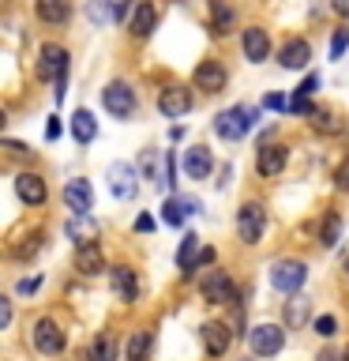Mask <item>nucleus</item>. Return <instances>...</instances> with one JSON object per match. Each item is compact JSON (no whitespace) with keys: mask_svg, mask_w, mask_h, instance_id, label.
<instances>
[{"mask_svg":"<svg viewBox=\"0 0 349 361\" xmlns=\"http://www.w3.org/2000/svg\"><path fill=\"white\" fill-rule=\"evenodd\" d=\"M128 361H151V331H132L128 338Z\"/></svg>","mask_w":349,"mask_h":361,"instance_id":"obj_29","label":"nucleus"},{"mask_svg":"<svg viewBox=\"0 0 349 361\" xmlns=\"http://www.w3.org/2000/svg\"><path fill=\"white\" fill-rule=\"evenodd\" d=\"M132 11V0H117V8H113V23H124Z\"/></svg>","mask_w":349,"mask_h":361,"instance_id":"obj_40","label":"nucleus"},{"mask_svg":"<svg viewBox=\"0 0 349 361\" xmlns=\"http://www.w3.org/2000/svg\"><path fill=\"white\" fill-rule=\"evenodd\" d=\"M158 27V8L151 4V0H139V4H135V16H132V38H146V34H151Z\"/></svg>","mask_w":349,"mask_h":361,"instance_id":"obj_19","label":"nucleus"},{"mask_svg":"<svg viewBox=\"0 0 349 361\" xmlns=\"http://www.w3.org/2000/svg\"><path fill=\"white\" fill-rule=\"evenodd\" d=\"M308 61H312V45L304 42V38H289L286 45H281V53H278V64L289 68V72L308 68Z\"/></svg>","mask_w":349,"mask_h":361,"instance_id":"obj_15","label":"nucleus"},{"mask_svg":"<svg viewBox=\"0 0 349 361\" xmlns=\"http://www.w3.org/2000/svg\"><path fill=\"white\" fill-rule=\"evenodd\" d=\"M315 335L334 338L338 335V320H334V316H319V320H315Z\"/></svg>","mask_w":349,"mask_h":361,"instance_id":"obj_36","label":"nucleus"},{"mask_svg":"<svg viewBox=\"0 0 349 361\" xmlns=\"http://www.w3.org/2000/svg\"><path fill=\"white\" fill-rule=\"evenodd\" d=\"M338 233H342V219H338V214L331 211V214L323 219V245H326V248L338 245Z\"/></svg>","mask_w":349,"mask_h":361,"instance_id":"obj_33","label":"nucleus"},{"mask_svg":"<svg viewBox=\"0 0 349 361\" xmlns=\"http://www.w3.org/2000/svg\"><path fill=\"white\" fill-rule=\"evenodd\" d=\"M312 117H315V132H338V128H342L338 117H334V109H315Z\"/></svg>","mask_w":349,"mask_h":361,"instance_id":"obj_34","label":"nucleus"},{"mask_svg":"<svg viewBox=\"0 0 349 361\" xmlns=\"http://www.w3.org/2000/svg\"><path fill=\"white\" fill-rule=\"evenodd\" d=\"M135 230H139V233L154 230V219H151V214H139V219H135Z\"/></svg>","mask_w":349,"mask_h":361,"instance_id":"obj_44","label":"nucleus"},{"mask_svg":"<svg viewBox=\"0 0 349 361\" xmlns=\"http://www.w3.org/2000/svg\"><path fill=\"white\" fill-rule=\"evenodd\" d=\"M286 162H289V147L263 143V147H259V154H255V173L259 177H278L281 169H286Z\"/></svg>","mask_w":349,"mask_h":361,"instance_id":"obj_7","label":"nucleus"},{"mask_svg":"<svg viewBox=\"0 0 349 361\" xmlns=\"http://www.w3.org/2000/svg\"><path fill=\"white\" fill-rule=\"evenodd\" d=\"M345 275H349V256H345Z\"/></svg>","mask_w":349,"mask_h":361,"instance_id":"obj_50","label":"nucleus"},{"mask_svg":"<svg viewBox=\"0 0 349 361\" xmlns=\"http://www.w3.org/2000/svg\"><path fill=\"white\" fill-rule=\"evenodd\" d=\"M304 282H308V267H304L300 259H278V264L270 267V286L278 293H297Z\"/></svg>","mask_w":349,"mask_h":361,"instance_id":"obj_4","label":"nucleus"},{"mask_svg":"<svg viewBox=\"0 0 349 361\" xmlns=\"http://www.w3.org/2000/svg\"><path fill=\"white\" fill-rule=\"evenodd\" d=\"M263 106H267V109H286V106H289V102H286V98H281V94H278V90H270V94L263 98Z\"/></svg>","mask_w":349,"mask_h":361,"instance_id":"obj_39","label":"nucleus"},{"mask_svg":"<svg viewBox=\"0 0 349 361\" xmlns=\"http://www.w3.org/2000/svg\"><path fill=\"white\" fill-rule=\"evenodd\" d=\"M289 109H293V113H315V109H312V102H308V98H300V94H293Z\"/></svg>","mask_w":349,"mask_h":361,"instance_id":"obj_41","label":"nucleus"},{"mask_svg":"<svg viewBox=\"0 0 349 361\" xmlns=\"http://www.w3.org/2000/svg\"><path fill=\"white\" fill-rule=\"evenodd\" d=\"M75 271L79 275H101L106 271V256H101V248L94 241L75 248Z\"/></svg>","mask_w":349,"mask_h":361,"instance_id":"obj_18","label":"nucleus"},{"mask_svg":"<svg viewBox=\"0 0 349 361\" xmlns=\"http://www.w3.org/2000/svg\"><path fill=\"white\" fill-rule=\"evenodd\" d=\"M38 79H49V83H56V102H64V87H68V49L64 45H42L38 53Z\"/></svg>","mask_w":349,"mask_h":361,"instance_id":"obj_1","label":"nucleus"},{"mask_svg":"<svg viewBox=\"0 0 349 361\" xmlns=\"http://www.w3.org/2000/svg\"><path fill=\"white\" fill-rule=\"evenodd\" d=\"M42 241H45V233H42V230H34V233H27V237H19V241L11 245L8 252L15 256V259H30V256H38V252H42Z\"/></svg>","mask_w":349,"mask_h":361,"instance_id":"obj_27","label":"nucleus"},{"mask_svg":"<svg viewBox=\"0 0 349 361\" xmlns=\"http://www.w3.org/2000/svg\"><path fill=\"white\" fill-rule=\"evenodd\" d=\"M241 45H244V56L252 64H263L267 56H270V34L263 30V27H248L244 34H241Z\"/></svg>","mask_w":349,"mask_h":361,"instance_id":"obj_14","label":"nucleus"},{"mask_svg":"<svg viewBox=\"0 0 349 361\" xmlns=\"http://www.w3.org/2000/svg\"><path fill=\"white\" fill-rule=\"evenodd\" d=\"M113 0H87V19L94 23V27H109L113 23Z\"/></svg>","mask_w":349,"mask_h":361,"instance_id":"obj_30","label":"nucleus"},{"mask_svg":"<svg viewBox=\"0 0 349 361\" xmlns=\"http://www.w3.org/2000/svg\"><path fill=\"white\" fill-rule=\"evenodd\" d=\"M184 173L196 177V180H207L214 173V154L210 147H188L184 151Z\"/></svg>","mask_w":349,"mask_h":361,"instance_id":"obj_16","label":"nucleus"},{"mask_svg":"<svg viewBox=\"0 0 349 361\" xmlns=\"http://www.w3.org/2000/svg\"><path fill=\"white\" fill-rule=\"evenodd\" d=\"M34 11H38L42 23L61 27V23H68V16H72V4H68V0H34Z\"/></svg>","mask_w":349,"mask_h":361,"instance_id":"obj_20","label":"nucleus"},{"mask_svg":"<svg viewBox=\"0 0 349 361\" xmlns=\"http://www.w3.org/2000/svg\"><path fill=\"white\" fill-rule=\"evenodd\" d=\"M196 259H199V237L196 233H184L180 237V248H177V264L184 275H196Z\"/></svg>","mask_w":349,"mask_h":361,"instance_id":"obj_25","label":"nucleus"},{"mask_svg":"<svg viewBox=\"0 0 349 361\" xmlns=\"http://www.w3.org/2000/svg\"><path fill=\"white\" fill-rule=\"evenodd\" d=\"M64 203L72 214H90V207H94V188H90V180L75 177L64 185Z\"/></svg>","mask_w":349,"mask_h":361,"instance_id":"obj_8","label":"nucleus"},{"mask_svg":"<svg viewBox=\"0 0 349 361\" xmlns=\"http://www.w3.org/2000/svg\"><path fill=\"white\" fill-rule=\"evenodd\" d=\"M113 293H117L120 301H128V305L139 298V282H135L132 267H113Z\"/></svg>","mask_w":349,"mask_h":361,"instance_id":"obj_22","label":"nucleus"},{"mask_svg":"<svg viewBox=\"0 0 349 361\" xmlns=\"http://www.w3.org/2000/svg\"><path fill=\"white\" fill-rule=\"evenodd\" d=\"M252 121H255V113L248 109V106H233V109H222L218 117H214V132L222 135V140H244L248 132H252Z\"/></svg>","mask_w":349,"mask_h":361,"instance_id":"obj_2","label":"nucleus"},{"mask_svg":"<svg viewBox=\"0 0 349 361\" xmlns=\"http://www.w3.org/2000/svg\"><path fill=\"white\" fill-rule=\"evenodd\" d=\"M64 343H68L64 331H61V327H56V324L49 320V316H42V320L34 324V346H38L42 354H61Z\"/></svg>","mask_w":349,"mask_h":361,"instance_id":"obj_11","label":"nucleus"},{"mask_svg":"<svg viewBox=\"0 0 349 361\" xmlns=\"http://www.w3.org/2000/svg\"><path fill=\"white\" fill-rule=\"evenodd\" d=\"M315 90H319V75H308V79H304V83L297 87V94H300V98H312Z\"/></svg>","mask_w":349,"mask_h":361,"instance_id":"obj_38","label":"nucleus"},{"mask_svg":"<svg viewBox=\"0 0 349 361\" xmlns=\"http://www.w3.org/2000/svg\"><path fill=\"white\" fill-rule=\"evenodd\" d=\"M207 264H214V248H203V252H199V259H196V271H199V267H207Z\"/></svg>","mask_w":349,"mask_h":361,"instance_id":"obj_45","label":"nucleus"},{"mask_svg":"<svg viewBox=\"0 0 349 361\" xmlns=\"http://www.w3.org/2000/svg\"><path fill=\"white\" fill-rule=\"evenodd\" d=\"M308 301H304V298H297V301H289L286 305V324L289 327H300V324H308Z\"/></svg>","mask_w":349,"mask_h":361,"instance_id":"obj_31","label":"nucleus"},{"mask_svg":"<svg viewBox=\"0 0 349 361\" xmlns=\"http://www.w3.org/2000/svg\"><path fill=\"white\" fill-rule=\"evenodd\" d=\"M87 357H90V361H113V357H117V343H113V335H109V331H101L94 343H90Z\"/></svg>","mask_w":349,"mask_h":361,"instance_id":"obj_28","label":"nucleus"},{"mask_svg":"<svg viewBox=\"0 0 349 361\" xmlns=\"http://www.w3.org/2000/svg\"><path fill=\"white\" fill-rule=\"evenodd\" d=\"M345 361H349V350H345Z\"/></svg>","mask_w":349,"mask_h":361,"instance_id":"obj_51","label":"nucleus"},{"mask_svg":"<svg viewBox=\"0 0 349 361\" xmlns=\"http://www.w3.org/2000/svg\"><path fill=\"white\" fill-rule=\"evenodd\" d=\"M331 8H334L342 19H349V0H331Z\"/></svg>","mask_w":349,"mask_h":361,"instance_id":"obj_49","label":"nucleus"},{"mask_svg":"<svg viewBox=\"0 0 349 361\" xmlns=\"http://www.w3.org/2000/svg\"><path fill=\"white\" fill-rule=\"evenodd\" d=\"M101 102H106V109L117 121H128L132 113H135V90L124 83V79H113V83L101 90Z\"/></svg>","mask_w":349,"mask_h":361,"instance_id":"obj_6","label":"nucleus"},{"mask_svg":"<svg viewBox=\"0 0 349 361\" xmlns=\"http://www.w3.org/2000/svg\"><path fill=\"white\" fill-rule=\"evenodd\" d=\"M248 346H252L255 357H274L286 346V327L281 324H255L248 331Z\"/></svg>","mask_w":349,"mask_h":361,"instance_id":"obj_3","label":"nucleus"},{"mask_svg":"<svg viewBox=\"0 0 349 361\" xmlns=\"http://www.w3.org/2000/svg\"><path fill=\"white\" fill-rule=\"evenodd\" d=\"M345 45H349V27H338L334 42H331V61H338V56L345 53Z\"/></svg>","mask_w":349,"mask_h":361,"instance_id":"obj_35","label":"nucleus"},{"mask_svg":"<svg viewBox=\"0 0 349 361\" xmlns=\"http://www.w3.org/2000/svg\"><path fill=\"white\" fill-rule=\"evenodd\" d=\"M158 109H162L165 117H184L191 109V90L180 87V83H169L162 94H158Z\"/></svg>","mask_w":349,"mask_h":361,"instance_id":"obj_9","label":"nucleus"},{"mask_svg":"<svg viewBox=\"0 0 349 361\" xmlns=\"http://www.w3.org/2000/svg\"><path fill=\"white\" fill-rule=\"evenodd\" d=\"M4 151H11L15 158H27V154H30L27 147H23V143H15V140H4Z\"/></svg>","mask_w":349,"mask_h":361,"instance_id":"obj_42","label":"nucleus"},{"mask_svg":"<svg viewBox=\"0 0 349 361\" xmlns=\"http://www.w3.org/2000/svg\"><path fill=\"white\" fill-rule=\"evenodd\" d=\"M72 135H75L79 147L94 143V140H98V121H94V113H90V109H75V117H72Z\"/></svg>","mask_w":349,"mask_h":361,"instance_id":"obj_21","label":"nucleus"},{"mask_svg":"<svg viewBox=\"0 0 349 361\" xmlns=\"http://www.w3.org/2000/svg\"><path fill=\"white\" fill-rule=\"evenodd\" d=\"M94 219H90V214H72V219H68V226H64V233L72 237L75 245H90V237H94Z\"/></svg>","mask_w":349,"mask_h":361,"instance_id":"obj_26","label":"nucleus"},{"mask_svg":"<svg viewBox=\"0 0 349 361\" xmlns=\"http://www.w3.org/2000/svg\"><path fill=\"white\" fill-rule=\"evenodd\" d=\"M229 338H233V335H229V327H225V324H218V320L203 327V343H207V350H210L214 357H222L225 350H229Z\"/></svg>","mask_w":349,"mask_h":361,"instance_id":"obj_24","label":"nucleus"},{"mask_svg":"<svg viewBox=\"0 0 349 361\" xmlns=\"http://www.w3.org/2000/svg\"><path fill=\"white\" fill-rule=\"evenodd\" d=\"M225 83H229V72L222 68V61H203L196 68V87L207 90V94H222Z\"/></svg>","mask_w":349,"mask_h":361,"instance_id":"obj_12","label":"nucleus"},{"mask_svg":"<svg viewBox=\"0 0 349 361\" xmlns=\"http://www.w3.org/2000/svg\"><path fill=\"white\" fill-rule=\"evenodd\" d=\"M162 211H165L162 219H165L169 226H180V222L188 219V207H184V200H180V196H173V200H165V207H162Z\"/></svg>","mask_w":349,"mask_h":361,"instance_id":"obj_32","label":"nucleus"},{"mask_svg":"<svg viewBox=\"0 0 349 361\" xmlns=\"http://www.w3.org/2000/svg\"><path fill=\"white\" fill-rule=\"evenodd\" d=\"M203 298H207L210 305H229L236 298V290H233V279L225 275V271H210L207 279H203Z\"/></svg>","mask_w":349,"mask_h":361,"instance_id":"obj_10","label":"nucleus"},{"mask_svg":"<svg viewBox=\"0 0 349 361\" xmlns=\"http://www.w3.org/2000/svg\"><path fill=\"white\" fill-rule=\"evenodd\" d=\"M236 23V11L229 0H210V30L214 34H229Z\"/></svg>","mask_w":349,"mask_h":361,"instance_id":"obj_23","label":"nucleus"},{"mask_svg":"<svg viewBox=\"0 0 349 361\" xmlns=\"http://www.w3.org/2000/svg\"><path fill=\"white\" fill-rule=\"evenodd\" d=\"M334 185L342 188V192H349V158H345V162L334 169Z\"/></svg>","mask_w":349,"mask_h":361,"instance_id":"obj_37","label":"nucleus"},{"mask_svg":"<svg viewBox=\"0 0 349 361\" xmlns=\"http://www.w3.org/2000/svg\"><path fill=\"white\" fill-rule=\"evenodd\" d=\"M8 324H11V305L0 301V327H8Z\"/></svg>","mask_w":349,"mask_h":361,"instance_id":"obj_48","label":"nucleus"},{"mask_svg":"<svg viewBox=\"0 0 349 361\" xmlns=\"http://www.w3.org/2000/svg\"><path fill=\"white\" fill-rule=\"evenodd\" d=\"M267 230V211L263 203H244L241 211H236V233H241L244 245H259V237Z\"/></svg>","mask_w":349,"mask_h":361,"instance_id":"obj_5","label":"nucleus"},{"mask_svg":"<svg viewBox=\"0 0 349 361\" xmlns=\"http://www.w3.org/2000/svg\"><path fill=\"white\" fill-rule=\"evenodd\" d=\"M15 196L23 203H30V207H42L45 203V180L38 173H19L15 177Z\"/></svg>","mask_w":349,"mask_h":361,"instance_id":"obj_17","label":"nucleus"},{"mask_svg":"<svg viewBox=\"0 0 349 361\" xmlns=\"http://www.w3.org/2000/svg\"><path fill=\"white\" fill-rule=\"evenodd\" d=\"M109 192L117 200H135V192H139V185H135V169L128 162H113L109 166Z\"/></svg>","mask_w":349,"mask_h":361,"instance_id":"obj_13","label":"nucleus"},{"mask_svg":"<svg viewBox=\"0 0 349 361\" xmlns=\"http://www.w3.org/2000/svg\"><path fill=\"white\" fill-rule=\"evenodd\" d=\"M38 286H42V279H23V282H19V293H34Z\"/></svg>","mask_w":349,"mask_h":361,"instance_id":"obj_46","label":"nucleus"},{"mask_svg":"<svg viewBox=\"0 0 349 361\" xmlns=\"http://www.w3.org/2000/svg\"><path fill=\"white\" fill-rule=\"evenodd\" d=\"M315 361H345V354H338V350H319Z\"/></svg>","mask_w":349,"mask_h":361,"instance_id":"obj_47","label":"nucleus"},{"mask_svg":"<svg viewBox=\"0 0 349 361\" xmlns=\"http://www.w3.org/2000/svg\"><path fill=\"white\" fill-rule=\"evenodd\" d=\"M61 135V117H49V124H45V140H56Z\"/></svg>","mask_w":349,"mask_h":361,"instance_id":"obj_43","label":"nucleus"}]
</instances>
